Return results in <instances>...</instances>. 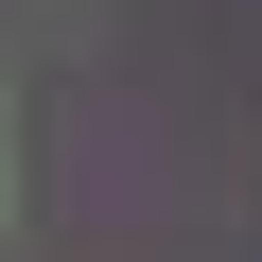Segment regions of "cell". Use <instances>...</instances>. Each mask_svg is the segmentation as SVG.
I'll return each instance as SVG.
<instances>
[{
  "label": "cell",
  "mask_w": 262,
  "mask_h": 262,
  "mask_svg": "<svg viewBox=\"0 0 262 262\" xmlns=\"http://www.w3.org/2000/svg\"><path fill=\"white\" fill-rule=\"evenodd\" d=\"M0 227H18V158H0Z\"/></svg>",
  "instance_id": "1"
}]
</instances>
